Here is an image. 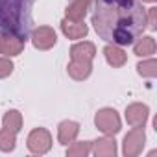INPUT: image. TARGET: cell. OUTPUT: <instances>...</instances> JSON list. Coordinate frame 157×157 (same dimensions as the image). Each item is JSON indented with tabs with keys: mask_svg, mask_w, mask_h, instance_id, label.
<instances>
[{
	"mask_svg": "<svg viewBox=\"0 0 157 157\" xmlns=\"http://www.w3.org/2000/svg\"><path fill=\"white\" fill-rule=\"evenodd\" d=\"M93 26L104 41L128 46L148 28L146 10L139 0H96Z\"/></svg>",
	"mask_w": 157,
	"mask_h": 157,
	"instance_id": "cell-1",
	"label": "cell"
},
{
	"mask_svg": "<svg viewBox=\"0 0 157 157\" xmlns=\"http://www.w3.org/2000/svg\"><path fill=\"white\" fill-rule=\"evenodd\" d=\"M26 0H0V28L26 35V24H22V13L26 11Z\"/></svg>",
	"mask_w": 157,
	"mask_h": 157,
	"instance_id": "cell-2",
	"label": "cell"
},
{
	"mask_svg": "<svg viewBox=\"0 0 157 157\" xmlns=\"http://www.w3.org/2000/svg\"><path fill=\"white\" fill-rule=\"evenodd\" d=\"M94 126L104 133V135H117L122 129V120L113 107H104L94 115Z\"/></svg>",
	"mask_w": 157,
	"mask_h": 157,
	"instance_id": "cell-3",
	"label": "cell"
},
{
	"mask_svg": "<svg viewBox=\"0 0 157 157\" xmlns=\"http://www.w3.org/2000/svg\"><path fill=\"white\" fill-rule=\"evenodd\" d=\"M26 44V35L6 30L0 33V54H4L6 57H15L19 54H22Z\"/></svg>",
	"mask_w": 157,
	"mask_h": 157,
	"instance_id": "cell-4",
	"label": "cell"
},
{
	"mask_svg": "<svg viewBox=\"0 0 157 157\" xmlns=\"http://www.w3.org/2000/svg\"><path fill=\"white\" fill-rule=\"evenodd\" d=\"M26 146L33 155H44L50 151L52 148V135L48 129L44 128H35L30 131L28 139H26Z\"/></svg>",
	"mask_w": 157,
	"mask_h": 157,
	"instance_id": "cell-5",
	"label": "cell"
},
{
	"mask_svg": "<svg viewBox=\"0 0 157 157\" xmlns=\"http://www.w3.org/2000/svg\"><path fill=\"white\" fill-rule=\"evenodd\" d=\"M146 144V133L144 128H133L131 131H128V135L124 137V144H122V153L126 157H137L142 153V148Z\"/></svg>",
	"mask_w": 157,
	"mask_h": 157,
	"instance_id": "cell-6",
	"label": "cell"
},
{
	"mask_svg": "<svg viewBox=\"0 0 157 157\" xmlns=\"http://www.w3.org/2000/svg\"><path fill=\"white\" fill-rule=\"evenodd\" d=\"M32 43L37 50H50L57 43V33L50 26H39L32 32Z\"/></svg>",
	"mask_w": 157,
	"mask_h": 157,
	"instance_id": "cell-7",
	"label": "cell"
},
{
	"mask_svg": "<svg viewBox=\"0 0 157 157\" xmlns=\"http://www.w3.org/2000/svg\"><path fill=\"white\" fill-rule=\"evenodd\" d=\"M148 115H150V109L146 104H129L126 107V120L131 128H144L146 120H148Z\"/></svg>",
	"mask_w": 157,
	"mask_h": 157,
	"instance_id": "cell-8",
	"label": "cell"
},
{
	"mask_svg": "<svg viewBox=\"0 0 157 157\" xmlns=\"http://www.w3.org/2000/svg\"><path fill=\"white\" fill-rule=\"evenodd\" d=\"M91 151L96 155V157H115L117 155V140L113 135H105L102 139H96L93 140V146H91Z\"/></svg>",
	"mask_w": 157,
	"mask_h": 157,
	"instance_id": "cell-9",
	"label": "cell"
},
{
	"mask_svg": "<svg viewBox=\"0 0 157 157\" xmlns=\"http://www.w3.org/2000/svg\"><path fill=\"white\" fill-rule=\"evenodd\" d=\"M67 72L72 80L76 82H83L91 76L93 72V61H83V59H70L68 67H67Z\"/></svg>",
	"mask_w": 157,
	"mask_h": 157,
	"instance_id": "cell-10",
	"label": "cell"
},
{
	"mask_svg": "<svg viewBox=\"0 0 157 157\" xmlns=\"http://www.w3.org/2000/svg\"><path fill=\"white\" fill-rule=\"evenodd\" d=\"M78 133H80V124L76 120H63L57 126V140L63 146H68L70 142H74Z\"/></svg>",
	"mask_w": 157,
	"mask_h": 157,
	"instance_id": "cell-11",
	"label": "cell"
},
{
	"mask_svg": "<svg viewBox=\"0 0 157 157\" xmlns=\"http://www.w3.org/2000/svg\"><path fill=\"white\" fill-rule=\"evenodd\" d=\"M61 32L68 39H83L89 33V26L83 21H68V19H63L61 21Z\"/></svg>",
	"mask_w": 157,
	"mask_h": 157,
	"instance_id": "cell-12",
	"label": "cell"
},
{
	"mask_svg": "<svg viewBox=\"0 0 157 157\" xmlns=\"http://www.w3.org/2000/svg\"><path fill=\"white\" fill-rule=\"evenodd\" d=\"M91 2L93 0H72L65 10V19H68V21H83L87 11H89Z\"/></svg>",
	"mask_w": 157,
	"mask_h": 157,
	"instance_id": "cell-13",
	"label": "cell"
},
{
	"mask_svg": "<svg viewBox=\"0 0 157 157\" xmlns=\"http://www.w3.org/2000/svg\"><path fill=\"white\" fill-rule=\"evenodd\" d=\"M96 56V46L91 41H80L72 44L70 48V59H83V61H93Z\"/></svg>",
	"mask_w": 157,
	"mask_h": 157,
	"instance_id": "cell-14",
	"label": "cell"
},
{
	"mask_svg": "<svg viewBox=\"0 0 157 157\" xmlns=\"http://www.w3.org/2000/svg\"><path fill=\"white\" fill-rule=\"evenodd\" d=\"M104 56H105V61L113 67V68H120L128 63V54L118 46V44H107L104 48Z\"/></svg>",
	"mask_w": 157,
	"mask_h": 157,
	"instance_id": "cell-15",
	"label": "cell"
},
{
	"mask_svg": "<svg viewBox=\"0 0 157 157\" xmlns=\"http://www.w3.org/2000/svg\"><path fill=\"white\" fill-rule=\"evenodd\" d=\"M155 48H157V44H155V39L151 35H144L142 33L133 43V54L139 56V57H150V56H153Z\"/></svg>",
	"mask_w": 157,
	"mask_h": 157,
	"instance_id": "cell-16",
	"label": "cell"
},
{
	"mask_svg": "<svg viewBox=\"0 0 157 157\" xmlns=\"http://www.w3.org/2000/svg\"><path fill=\"white\" fill-rule=\"evenodd\" d=\"M2 128L13 131V133H19L22 129V115L21 111L17 109H10L4 113V118H2Z\"/></svg>",
	"mask_w": 157,
	"mask_h": 157,
	"instance_id": "cell-17",
	"label": "cell"
},
{
	"mask_svg": "<svg viewBox=\"0 0 157 157\" xmlns=\"http://www.w3.org/2000/svg\"><path fill=\"white\" fill-rule=\"evenodd\" d=\"M91 146L93 140H80V142H70L67 148V155L68 157H87L91 153Z\"/></svg>",
	"mask_w": 157,
	"mask_h": 157,
	"instance_id": "cell-18",
	"label": "cell"
},
{
	"mask_svg": "<svg viewBox=\"0 0 157 157\" xmlns=\"http://www.w3.org/2000/svg\"><path fill=\"white\" fill-rule=\"evenodd\" d=\"M17 146V133L2 128L0 129V151H13Z\"/></svg>",
	"mask_w": 157,
	"mask_h": 157,
	"instance_id": "cell-19",
	"label": "cell"
},
{
	"mask_svg": "<svg viewBox=\"0 0 157 157\" xmlns=\"http://www.w3.org/2000/svg\"><path fill=\"white\" fill-rule=\"evenodd\" d=\"M137 72L142 78H155L157 76V61L150 56V59H144L137 65Z\"/></svg>",
	"mask_w": 157,
	"mask_h": 157,
	"instance_id": "cell-20",
	"label": "cell"
},
{
	"mask_svg": "<svg viewBox=\"0 0 157 157\" xmlns=\"http://www.w3.org/2000/svg\"><path fill=\"white\" fill-rule=\"evenodd\" d=\"M13 68L15 67H13V63H11L10 57H0V80H4V78L11 76Z\"/></svg>",
	"mask_w": 157,
	"mask_h": 157,
	"instance_id": "cell-21",
	"label": "cell"
},
{
	"mask_svg": "<svg viewBox=\"0 0 157 157\" xmlns=\"http://www.w3.org/2000/svg\"><path fill=\"white\" fill-rule=\"evenodd\" d=\"M146 24H148L150 30L157 28V8H150L146 11Z\"/></svg>",
	"mask_w": 157,
	"mask_h": 157,
	"instance_id": "cell-22",
	"label": "cell"
},
{
	"mask_svg": "<svg viewBox=\"0 0 157 157\" xmlns=\"http://www.w3.org/2000/svg\"><path fill=\"white\" fill-rule=\"evenodd\" d=\"M139 2H150V4H153L155 0H139Z\"/></svg>",
	"mask_w": 157,
	"mask_h": 157,
	"instance_id": "cell-23",
	"label": "cell"
}]
</instances>
